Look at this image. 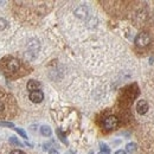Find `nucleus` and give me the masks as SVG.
<instances>
[{"label":"nucleus","instance_id":"18","mask_svg":"<svg viewBox=\"0 0 154 154\" xmlns=\"http://www.w3.org/2000/svg\"><path fill=\"white\" fill-rule=\"evenodd\" d=\"M109 153H110V151H100L98 154H109Z\"/></svg>","mask_w":154,"mask_h":154},{"label":"nucleus","instance_id":"13","mask_svg":"<svg viewBox=\"0 0 154 154\" xmlns=\"http://www.w3.org/2000/svg\"><path fill=\"white\" fill-rule=\"evenodd\" d=\"M10 143H12L13 146H18V147H21L23 146V143L17 140V137H14V136H12V137H10Z\"/></svg>","mask_w":154,"mask_h":154},{"label":"nucleus","instance_id":"14","mask_svg":"<svg viewBox=\"0 0 154 154\" xmlns=\"http://www.w3.org/2000/svg\"><path fill=\"white\" fill-rule=\"evenodd\" d=\"M14 131H16V132H17V133H18L23 139H27V134H26V132H25L24 129H21V128H16Z\"/></svg>","mask_w":154,"mask_h":154},{"label":"nucleus","instance_id":"3","mask_svg":"<svg viewBox=\"0 0 154 154\" xmlns=\"http://www.w3.org/2000/svg\"><path fill=\"white\" fill-rule=\"evenodd\" d=\"M117 125H119V119L115 115H110L103 120V128L107 129V131L115 129Z\"/></svg>","mask_w":154,"mask_h":154},{"label":"nucleus","instance_id":"6","mask_svg":"<svg viewBox=\"0 0 154 154\" xmlns=\"http://www.w3.org/2000/svg\"><path fill=\"white\" fill-rule=\"evenodd\" d=\"M30 100L33 102V103H40L43 100H44V94L38 90V91H33V93H31L30 94Z\"/></svg>","mask_w":154,"mask_h":154},{"label":"nucleus","instance_id":"2","mask_svg":"<svg viewBox=\"0 0 154 154\" xmlns=\"http://www.w3.org/2000/svg\"><path fill=\"white\" fill-rule=\"evenodd\" d=\"M19 59L13 57H6L0 62V68L5 74H14L20 69Z\"/></svg>","mask_w":154,"mask_h":154},{"label":"nucleus","instance_id":"7","mask_svg":"<svg viewBox=\"0 0 154 154\" xmlns=\"http://www.w3.org/2000/svg\"><path fill=\"white\" fill-rule=\"evenodd\" d=\"M40 89V83L36 79H31L27 82V90H30L31 93L33 91H38Z\"/></svg>","mask_w":154,"mask_h":154},{"label":"nucleus","instance_id":"11","mask_svg":"<svg viewBox=\"0 0 154 154\" xmlns=\"http://www.w3.org/2000/svg\"><path fill=\"white\" fill-rule=\"evenodd\" d=\"M126 151H127V153H134L135 151H136V143H134V142L127 143V146H126Z\"/></svg>","mask_w":154,"mask_h":154},{"label":"nucleus","instance_id":"8","mask_svg":"<svg viewBox=\"0 0 154 154\" xmlns=\"http://www.w3.org/2000/svg\"><path fill=\"white\" fill-rule=\"evenodd\" d=\"M75 14H76L77 17H79V18H84L88 14V10L84 6H79L76 11H75Z\"/></svg>","mask_w":154,"mask_h":154},{"label":"nucleus","instance_id":"22","mask_svg":"<svg viewBox=\"0 0 154 154\" xmlns=\"http://www.w3.org/2000/svg\"><path fill=\"white\" fill-rule=\"evenodd\" d=\"M89 154H93V153H89Z\"/></svg>","mask_w":154,"mask_h":154},{"label":"nucleus","instance_id":"16","mask_svg":"<svg viewBox=\"0 0 154 154\" xmlns=\"http://www.w3.org/2000/svg\"><path fill=\"white\" fill-rule=\"evenodd\" d=\"M10 154H25L23 151H19V149H14V151H12Z\"/></svg>","mask_w":154,"mask_h":154},{"label":"nucleus","instance_id":"12","mask_svg":"<svg viewBox=\"0 0 154 154\" xmlns=\"http://www.w3.org/2000/svg\"><path fill=\"white\" fill-rule=\"evenodd\" d=\"M0 126L1 127H8V128H16L13 122H8V121H0Z\"/></svg>","mask_w":154,"mask_h":154},{"label":"nucleus","instance_id":"5","mask_svg":"<svg viewBox=\"0 0 154 154\" xmlns=\"http://www.w3.org/2000/svg\"><path fill=\"white\" fill-rule=\"evenodd\" d=\"M136 110H137V113L141 114V115L146 114L147 110H148V103H147V101L140 100V101L137 102V104H136Z\"/></svg>","mask_w":154,"mask_h":154},{"label":"nucleus","instance_id":"9","mask_svg":"<svg viewBox=\"0 0 154 154\" xmlns=\"http://www.w3.org/2000/svg\"><path fill=\"white\" fill-rule=\"evenodd\" d=\"M40 133H42V135L49 137V136H51V134H52V131H51V128L49 126H42L40 127Z\"/></svg>","mask_w":154,"mask_h":154},{"label":"nucleus","instance_id":"17","mask_svg":"<svg viewBox=\"0 0 154 154\" xmlns=\"http://www.w3.org/2000/svg\"><path fill=\"white\" fill-rule=\"evenodd\" d=\"M101 148H102L101 151H110V149L107 147V145H104V143H101Z\"/></svg>","mask_w":154,"mask_h":154},{"label":"nucleus","instance_id":"1","mask_svg":"<svg viewBox=\"0 0 154 154\" xmlns=\"http://www.w3.org/2000/svg\"><path fill=\"white\" fill-rule=\"evenodd\" d=\"M16 113L14 98L0 88V119H10Z\"/></svg>","mask_w":154,"mask_h":154},{"label":"nucleus","instance_id":"21","mask_svg":"<svg viewBox=\"0 0 154 154\" xmlns=\"http://www.w3.org/2000/svg\"><path fill=\"white\" fill-rule=\"evenodd\" d=\"M65 154H75V153H74V152H71V151H68Z\"/></svg>","mask_w":154,"mask_h":154},{"label":"nucleus","instance_id":"10","mask_svg":"<svg viewBox=\"0 0 154 154\" xmlns=\"http://www.w3.org/2000/svg\"><path fill=\"white\" fill-rule=\"evenodd\" d=\"M56 133H57V136L59 137V140L64 143V145H68V140H66V137H65V135L63 134V132L60 131V128H58L57 131H56Z\"/></svg>","mask_w":154,"mask_h":154},{"label":"nucleus","instance_id":"15","mask_svg":"<svg viewBox=\"0 0 154 154\" xmlns=\"http://www.w3.org/2000/svg\"><path fill=\"white\" fill-rule=\"evenodd\" d=\"M6 26H7V20H5L4 18H0V31L6 29Z\"/></svg>","mask_w":154,"mask_h":154},{"label":"nucleus","instance_id":"19","mask_svg":"<svg viewBox=\"0 0 154 154\" xmlns=\"http://www.w3.org/2000/svg\"><path fill=\"white\" fill-rule=\"evenodd\" d=\"M115 154H127V152L126 151H117Z\"/></svg>","mask_w":154,"mask_h":154},{"label":"nucleus","instance_id":"4","mask_svg":"<svg viewBox=\"0 0 154 154\" xmlns=\"http://www.w3.org/2000/svg\"><path fill=\"white\" fill-rule=\"evenodd\" d=\"M149 42H151V37H149V35L146 33V32L139 33V35L136 36V38H135V44H136L139 48H145V46H147V45L149 44Z\"/></svg>","mask_w":154,"mask_h":154},{"label":"nucleus","instance_id":"20","mask_svg":"<svg viewBox=\"0 0 154 154\" xmlns=\"http://www.w3.org/2000/svg\"><path fill=\"white\" fill-rule=\"evenodd\" d=\"M50 154H59V153H58L56 149H51V151H50Z\"/></svg>","mask_w":154,"mask_h":154}]
</instances>
